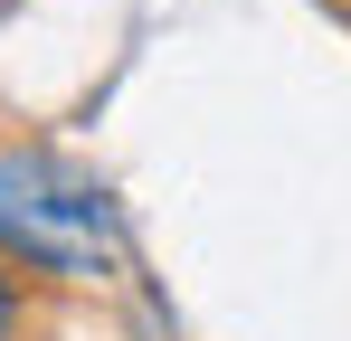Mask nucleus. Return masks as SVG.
<instances>
[{
	"instance_id": "1",
	"label": "nucleus",
	"mask_w": 351,
	"mask_h": 341,
	"mask_svg": "<svg viewBox=\"0 0 351 341\" xmlns=\"http://www.w3.org/2000/svg\"><path fill=\"white\" fill-rule=\"evenodd\" d=\"M123 247L114 190L66 152H0V256L38 266V275H105Z\"/></svg>"
},
{
	"instance_id": "2",
	"label": "nucleus",
	"mask_w": 351,
	"mask_h": 341,
	"mask_svg": "<svg viewBox=\"0 0 351 341\" xmlns=\"http://www.w3.org/2000/svg\"><path fill=\"white\" fill-rule=\"evenodd\" d=\"M10 323H19V284L0 275V341H10Z\"/></svg>"
}]
</instances>
